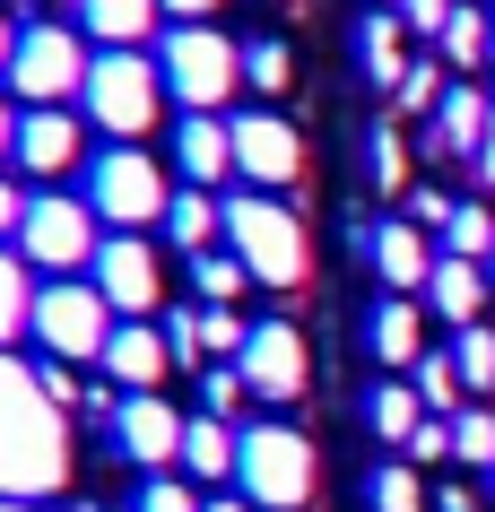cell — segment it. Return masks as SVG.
Returning <instances> with one entry per match:
<instances>
[{
    "instance_id": "25",
    "label": "cell",
    "mask_w": 495,
    "mask_h": 512,
    "mask_svg": "<svg viewBox=\"0 0 495 512\" xmlns=\"http://www.w3.org/2000/svg\"><path fill=\"white\" fill-rule=\"evenodd\" d=\"M244 87L252 96H287V87H296V53H287L278 35H252L244 44Z\"/></svg>"
},
{
    "instance_id": "17",
    "label": "cell",
    "mask_w": 495,
    "mask_h": 512,
    "mask_svg": "<svg viewBox=\"0 0 495 512\" xmlns=\"http://www.w3.org/2000/svg\"><path fill=\"white\" fill-rule=\"evenodd\" d=\"M9 157L27 165V174H70V165H79V122L61 105H35L27 122H18V148H9Z\"/></svg>"
},
{
    "instance_id": "24",
    "label": "cell",
    "mask_w": 495,
    "mask_h": 512,
    "mask_svg": "<svg viewBox=\"0 0 495 512\" xmlns=\"http://www.w3.org/2000/svg\"><path fill=\"white\" fill-rule=\"evenodd\" d=\"M365 426L383 434V443H400V452H409V434L426 426V400H417V382H374V400H365Z\"/></svg>"
},
{
    "instance_id": "31",
    "label": "cell",
    "mask_w": 495,
    "mask_h": 512,
    "mask_svg": "<svg viewBox=\"0 0 495 512\" xmlns=\"http://www.w3.org/2000/svg\"><path fill=\"white\" fill-rule=\"evenodd\" d=\"M365 495H374V512H426V478H417L409 460H383L365 478Z\"/></svg>"
},
{
    "instance_id": "36",
    "label": "cell",
    "mask_w": 495,
    "mask_h": 512,
    "mask_svg": "<svg viewBox=\"0 0 495 512\" xmlns=\"http://www.w3.org/2000/svg\"><path fill=\"white\" fill-rule=\"evenodd\" d=\"M452 9H461V0H400V27H409V35H426V44H443Z\"/></svg>"
},
{
    "instance_id": "41",
    "label": "cell",
    "mask_w": 495,
    "mask_h": 512,
    "mask_svg": "<svg viewBox=\"0 0 495 512\" xmlns=\"http://www.w3.org/2000/svg\"><path fill=\"white\" fill-rule=\"evenodd\" d=\"M443 452H452V417H426L409 434V460H443Z\"/></svg>"
},
{
    "instance_id": "19",
    "label": "cell",
    "mask_w": 495,
    "mask_h": 512,
    "mask_svg": "<svg viewBox=\"0 0 495 512\" xmlns=\"http://www.w3.org/2000/svg\"><path fill=\"white\" fill-rule=\"evenodd\" d=\"M357 61H365L374 87L400 96V79H409V27H400V9H365L357 18Z\"/></svg>"
},
{
    "instance_id": "33",
    "label": "cell",
    "mask_w": 495,
    "mask_h": 512,
    "mask_svg": "<svg viewBox=\"0 0 495 512\" xmlns=\"http://www.w3.org/2000/svg\"><path fill=\"white\" fill-rule=\"evenodd\" d=\"M452 365H461L469 391H495V330H487V322H469L461 339H452Z\"/></svg>"
},
{
    "instance_id": "13",
    "label": "cell",
    "mask_w": 495,
    "mask_h": 512,
    "mask_svg": "<svg viewBox=\"0 0 495 512\" xmlns=\"http://www.w3.org/2000/svg\"><path fill=\"white\" fill-rule=\"evenodd\" d=\"M487 122H495V96H478L469 79H452V87H443V105L426 113V157H469V165H478Z\"/></svg>"
},
{
    "instance_id": "32",
    "label": "cell",
    "mask_w": 495,
    "mask_h": 512,
    "mask_svg": "<svg viewBox=\"0 0 495 512\" xmlns=\"http://www.w3.org/2000/svg\"><path fill=\"white\" fill-rule=\"evenodd\" d=\"M452 460L495 469V408H461V417H452Z\"/></svg>"
},
{
    "instance_id": "43",
    "label": "cell",
    "mask_w": 495,
    "mask_h": 512,
    "mask_svg": "<svg viewBox=\"0 0 495 512\" xmlns=\"http://www.w3.org/2000/svg\"><path fill=\"white\" fill-rule=\"evenodd\" d=\"M157 9H174V27H209V9H226V0H157Z\"/></svg>"
},
{
    "instance_id": "2",
    "label": "cell",
    "mask_w": 495,
    "mask_h": 512,
    "mask_svg": "<svg viewBox=\"0 0 495 512\" xmlns=\"http://www.w3.org/2000/svg\"><path fill=\"white\" fill-rule=\"evenodd\" d=\"M79 105H87V122L105 139H148L157 131V105H165V70L148 53H96Z\"/></svg>"
},
{
    "instance_id": "37",
    "label": "cell",
    "mask_w": 495,
    "mask_h": 512,
    "mask_svg": "<svg viewBox=\"0 0 495 512\" xmlns=\"http://www.w3.org/2000/svg\"><path fill=\"white\" fill-rule=\"evenodd\" d=\"M139 512H209V504H200L183 478H148V486H139Z\"/></svg>"
},
{
    "instance_id": "23",
    "label": "cell",
    "mask_w": 495,
    "mask_h": 512,
    "mask_svg": "<svg viewBox=\"0 0 495 512\" xmlns=\"http://www.w3.org/2000/svg\"><path fill=\"white\" fill-rule=\"evenodd\" d=\"M183 469H192L200 486L235 478V426H226V417H192V426H183Z\"/></svg>"
},
{
    "instance_id": "34",
    "label": "cell",
    "mask_w": 495,
    "mask_h": 512,
    "mask_svg": "<svg viewBox=\"0 0 495 512\" xmlns=\"http://www.w3.org/2000/svg\"><path fill=\"white\" fill-rule=\"evenodd\" d=\"M443 87H452V79H443V61H409V79H400V96H391V105H400V113H435Z\"/></svg>"
},
{
    "instance_id": "6",
    "label": "cell",
    "mask_w": 495,
    "mask_h": 512,
    "mask_svg": "<svg viewBox=\"0 0 495 512\" xmlns=\"http://www.w3.org/2000/svg\"><path fill=\"white\" fill-rule=\"evenodd\" d=\"M35 339H44V356H70V365H105V339H113V304L96 296V287H79V278H44L35 287Z\"/></svg>"
},
{
    "instance_id": "21",
    "label": "cell",
    "mask_w": 495,
    "mask_h": 512,
    "mask_svg": "<svg viewBox=\"0 0 495 512\" xmlns=\"http://www.w3.org/2000/svg\"><path fill=\"white\" fill-rule=\"evenodd\" d=\"M79 18H87V35L105 44V53H139L148 35H157V0H79Z\"/></svg>"
},
{
    "instance_id": "47",
    "label": "cell",
    "mask_w": 495,
    "mask_h": 512,
    "mask_svg": "<svg viewBox=\"0 0 495 512\" xmlns=\"http://www.w3.org/2000/svg\"><path fill=\"white\" fill-rule=\"evenodd\" d=\"M9 148H18V122H9V105H0V157H9Z\"/></svg>"
},
{
    "instance_id": "8",
    "label": "cell",
    "mask_w": 495,
    "mask_h": 512,
    "mask_svg": "<svg viewBox=\"0 0 495 512\" xmlns=\"http://www.w3.org/2000/svg\"><path fill=\"white\" fill-rule=\"evenodd\" d=\"M87 270H96L87 287L113 304V322H148V313H157V296H165V261L148 252V235H105Z\"/></svg>"
},
{
    "instance_id": "30",
    "label": "cell",
    "mask_w": 495,
    "mask_h": 512,
    "mask_svg": "<svg viewBox=\"0 0 495 512\" xmlns=\"http://www.w3.org/2000/svg\"><path fill=\"white\" fill-rule=\"evenodd\" d=\"M192 287H200V304H226V313H235V296L252 287V270L235 261V252H200V261H192Z\"/></svg>"
},
{
    "instance_id": "50",
    "label": "cell",
    "mask_w": 495,
    "mask_h": 512,
    "mask_svg": "<svg viewBox=\"0 0 495 512\" xmlns=\"http://www.w3.org/2000/svg\"><path fill=\"white\" fill-rule=\"evenodd\" d=\"M487 278H495V261H487Z\"/></svg>"
},
{
    "instance_id": "48",
    "label": "cell",
    "mask_w": 495,
    "mask_h": 512,
    "mask_svg": "<svg viewBox=\"0 0 495 512\" xmlns=\"http://www.w3.org/2000/svg\"><path fill=\"white\" fill-rule=\"evenodd\" d=\"M209 512H244V495H218V504H209Z\"/></svg>"
},
{
    "instance_id": "12",
    "label": "cell",
    "mask_w": 495,
    "mask_h": 512,
    "mask_svg": "<svg viewBox=\"0 0 495 512\" xmlns=\"http://www.w3.org/2000/svg\"><path fill=\"white\" fill-rule=\"evenodd\" d=\"M235 174L252 191H287L304 174V139L287 113H235Z\"/></svg>"
},
{
    "instance_id": "26",
    "label": "cell",
    "mask_w": 495,
    "mask_h": 512,
    "mask_svg": "<svg viewBox=\"0 0 495 512\" xmlns=\"http://www.w3.org/2000/svg\"><path fill=\"white\" fill-rule=\"evenodd\" d=\"M443 252H452V261H495V209L487 200H461V209H452Z\"/></svg>"
},
{
    "instance_id": "3",
    "label": "cell",
    "mask_w": 495,
    "mask_h": 512,
    "mask_svg": "<svg viewBox=\"0 0 495 512\" xmlns=\"http://www.w3.org/2000/svg\"><path fill=\"white\" fill-rule=\"evenodd\" d=\"M235 486L261 512H304L313 504V443L296 426H244L235 434Z\"/></svg>"
},
{
    "instance_id": "39",
    "label": "cell",
    "mask_w": 495,
    "mask_h": 512,
    "mask_svg": "<svg viewBox=\"0 0 495 512\" xmlns=\"http://www.w3.org/2000/svg\"><path fill=\"white\" fill-rule=\"evenodd\" d=\"M165 348L174 365H200V313H165Z\"/></svg>"
},
{
    "instance_id": "44",
    "label": "cell",
    "mask_w": 495,
    "mask_h": 512,
    "mask_svg": "<svg viewBox=\"0 0 495 512\" xmlns=\"http://www.w3.org/2000/svg\"><path fill=\"white\" fill-rule=\"evenodd\" d=\"M18 217H27V200H18V191L0 183V235H18Z\"/></svg>"
},
{
    "instance_id": "49",
    "label": "cell",
    "mask_w": 495,
    "mask_h": 512,
    "mask_svg": "<svg viewBox=\"0 0 495 512\" xmlns=\"http://www.w3.org/2000/svg\"><path fill=\"white\" fill-rule=\"evenodd\" d=\"M487 61H495V44H487Z\"/></svg>"
},
{
    "instance_id": "7",
    "label": "cell",
    "mask_w": 495,
    "mask_h": 512,
    "mask_svg": "<svg viewBox=\"0 0 495 512\" xmlns=\"http://www.w3.org/2000/svg\"><path fill=\"white\" fill-rule=\"evenodd\" d=\"M96 209L87 200H61V191H44V200H27V217H18V252H27L44 278L79 270V261H96Z\"/></svg>"
},
{
    "instance_id": "10",
    "label": "cell",
    "mask_w": 495,
    "mask_h": 512,
    "mask_svg": "<svg viewBox=\"0 0 495 512\" xmlns=\"http://www.w3.org/2000/svg\"><path fill=\"white\" fill-rule=\"evenodd\" d=\"M235 374L252 382V400H296L313 365H304V330L296 322H252L244 348H235Z\"/></svg>"
},
{
    "instance_id": "20",
    "label": "cell",
    "mask_w": 495,
    "mask_h": 512,
    "mask_svg": "<svg viewBox=\"0 0 495 512\" xmlns=\"http://www.w3.org/2000/svg\"><path fill=\"white\" fill-rule=\"evenodd\" d=\"M365 348L383 356L391 374H409L417 356H426V322H417V304L409 296H383L374 313H365Z\"/></svg>"
},
{
    "instance_id": "16",
    "label": "cell",
    "mask_w": 495,
    "mask_h": 512,
    "mask_svg": "<svg viewBox=\"0 0 495 512\" xmlns=\"http://www.w3.org/2000/svg\"><path fill=\"white\" fill-rule=\"evenodd\" d=\"M165 365H174L165 330H148V322H113V339H105V374L122 382V391H157Z\"/></svg>"
},
{
    "instance_id": "42",
    "label": "cell",
    "mask_w": 495,
    "mask_h": 512,
    "mask_svg": "<svg viewBox=\"0 0 495 512\" xmlns=\"http://www.w3.org/2000/svg\"><path fill=\"white\" fill-rule=\"evenodd\" d=\"M452 209H461V200H443V191H417V200H409V217L426 226V235H443V226H452Z\"/></svg>"
},
{
    "instance_id": "18",
    "label": "cell",
    "mask_w": 495,
    "mask_h": 512,
    "mask_svg": "<svg viewBox=\"0 0 495 512\" xmlns=\"http://www.w3.org/2000/svg\"><path fill=\"white\" fill-rule=\"evenodd\" d=\"M487 296H495L487 261H452V252H443V261H435V278H426V304H435V313H443L452 330H469V322H478V313H487Z\"/></svg>"
},
{
    "instance_id": "1",
    "label": "cell",
    "mask_w": 495,
    "mask_h": 512,
    "mask_svg": "<svg viewBox=\"0 0 495 512\" xmlns=\"http://www.w3.org/2000/svg\"><path fill=\"white\" fill-rule=\"evenodd\" d=\"M226 252L252 270V287H278V296H296L304 270H313V243H304V217L270 191H235L226 200Z\"/></svg>"
},
{
    "instance_id": "14",
    "label": "cell",
    "mask_w": 495,
    "mask_h": 512,
    "mask_svg": "<svg viewBox=\"0 0 495 512\" xmlns=\"http://www.w3.org/2000/svg\"><path fill=\"white\" fill-rule=\"evenodd\" d=\"M365 252H374V278H383L391 296H417V287L435 278V252H426V226H417V217H383V226L365 235Z\"/></svg>"
},
{
    "instance_id": "4",
    "label": "cell",
    "mask_w": 495,
    "mask_h": 512,
    "mask_svg": "<svg viewBox=\"0 0 495 512\" xmlns=\"http://www.w3.org/2000/svg\"><path fill=\"white\" fill-rule=\"evenodd\" d=\"M157 70H165V96L183 113H218L244 87V44H226L218 27H165Z\"/></svg>"
},
{
    "instance_id": "22",
    "label": "cell",
    "mask_w": 495,
    "mask_h": 512,
    "mask_svg": "<svg viewBox=\"0 0 495 512\" xmlns=\"http://www.w3.org/2000/svg\"><path fill=\"white\" fill-rule=\"evenodd\" d=\"M165 235H174V243L200 261V252L226 235V200H209L200 183H183V191H174V209H165Z\"/></svg>"
},
{
    "instance_id": "9",
    "label": "cell",
    "mask_w": 495,
    "mask_h": 512,
    "mask_svg": "<svg viewBox=\"0 0 495 512\" xmlns=\"http://www.w3.org/2000/svg\"><path fill=\"white\" fill-rule=\"evenodd\" d=\"M9 87L27 105H61L87 87V53L70 27H18V53H9Z\"/></svg>"
},
{
    "instance_id": "46",
    "label": "cell",
    "mask_w": 495,
    "mask_h": 512,
    "mask_svg": "<svg viewBox=\"0 0 495 512\" xmlns=\"http://www.w3.org/2000/svg\"><path fill=\"white\" fill-rule=\"evenodd\" d=\"M9 53H18V27H9V9H0V70H9Z\"/></svg>"
},
{
    "instance_id": "40",
    "label": "cell",
    "mask_w": 495,
    "mask_h": 512,
    "mask_svg": "<svg viewBox=\"0 0 495 512\" xmlns=\"http://www.w3.org/2000/svg\"><path fill=\"white\" fill-rule=\"evenodd\" d=\"M200 391H209V417H235V400H244L252 382H244V374H235V365H218V374L200 382Z\"/></svg>"
},
{
    "instance_id": "28",
    "label": "cell",
    "mask_w": 495,
    "mask_h": 512,
    "mask_svg": "<svg viewBox=\"0 0 495 512\" xmlns=\"http://www.w3.org/2000/svg\"><path fill=\"white\" fill-rule=\"evenodd\" d=\"M495 44V18L487 9H452V27H443V70H478Z\"/></svg>"
},
{
    "instance_id": "29",
    "label": "cell",
    "mask_w": 495,
    "mask_h": 512,
    "mask_svg": "<svg viewBox=\"0 0 495 512\" xmlns=\"http://www.w3.org/2000/svg\"><path fill=\"white\" fill-rule=\"evenodd\" d=\"M365 174H374V191H409V139H400V122L365 131Z\"/></svg>"
},
{
    "instance_id": "35",
    "label": "cell",
    "mask_w": 495,
    "mask_h": 512,
    "mask_svg": "<svg viewBox=\"0 0 495 512\" xmlns=\"http://www.w3.org/2000/svg\"><path fill=\"white\" fill-rule=\"evenodd\" d=\"M27 313H35V287H27V270H18V261L0 252V339L27 322Z\"/></svg>"
},
{
    "instance_id": "45",
    "label": "cell",
    "mask_w": 495,
    "mask_h": 512,
    "mask_svg": "<svg viewBox=\"0 0 495 512\" xmlns=\"http://www.w3.org/2000/svg\"><path fill=\"white\" fill-rule=\"evenodd\" d=\"M478 183L495 191V122H487V148H478Z\"/></svg>"
},
{
    "instance_id": "5",
    "label": "cell",
    "mask_w": 495,
    "mask_h": 512,
    "mask_svg": "<svg viewBox=\"0 0 495 512\" xmlns=\"http://www.w3.org/2000/svg\"><path fill=\"white\" fill-rule=\"evenodd\" d=\"M87 209L113 217V235H139V226H165L174 191H165L148 148H105V157L87 165Z\"/></svg>"
},
{
    "instance_id": "27",
    "label": "cell",
    "mask_w": 495,
    "mask_h": 512,
    "mask_svg": "<svg viewBox=\"0 0 495 512\" xmlns=\"http://www.w3.org/2000/svg\"><path fill=\"white\" fill-rule=\"evenodd\" d=\"M409 382H417V400H426V417H461V365H452V356H417L409 365Z\"/></svg>"
},
{
    "instance_id": "15",
    "label": "cell",
    "mask_w": 495,
    "mask_h": 512,
    "mask_svg": "<svg viewBox=\"0 0 495 512\" xmlns=\"http://www.w3.org/2000/svg\"><path fill=\"white\" fill-rule=\"evenodd\" d=\"M174 165H183V183L218 191L226 174H235V122H218V113H183V122H174Z\"/></svg>"
},
{
    "instance_id": "38",
    "label": "cell",
    "mask_w": 495,
    "mask_h": 512,
    "mask_svg": "<svg viewBox=\"0 0 495 512\" xmlns=\"http://www.w3.org/2000/svg\"><path fill=\"white\" fill-rule=\"evenodd\" d=\"M200 348H218V356H235V348H244V322H235V313H226V304H209V313H200Z\"/></svg>"
},
{
    "instance_id": "11",
    "label": "cell",
    "mask_w": 495,
    "mask_h": 512,
    "mask_svg": "<svg viewBox=\"0 0 495 512\" xmlns=\"http://www.w3.org/2000/svg\"><path fill=\"white\" fill-rule=\"evenodd\" d=\"M183 426H192V417H174L157 391H122V408H113V452L139 460L148 478H165V469L183 460Z\"/></svg>"
}]
</instances>
